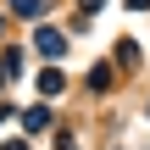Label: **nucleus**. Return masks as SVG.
<instances>
[{
    "mask_svg": "<svg viewBox=\"0 0 150 150\" xmlns=\"http://www.w3.org/2000/svg\"><path fill=\"white\" fill-rule=\"evenodd\" d=\"M17 67H22V56H17V50H6V56H0V83H6V78H17Z\"/></svg>",
    "mask_w": 150,
    "mask_h": 150,
    "instance_id": "f03ea898",
    "label": "nucleus"
},
{
    "mask_svg": "<svg viewBox=\"0 0 150 150\" xmlns=\"http://www.w3.org/2000/svg\"><path fill=\"white\" fill-rule=\"evenodd\" d=\"M117 61H122V67H134V61H139V45H134V39H128V45H117Z\"/></svg>",
    "mask_w": 150,
    "mask_h": 150,
    "instance_id": "7ed1b4c3",
    "label": "nucleus"
},
{
    "mask_svg": "<svg viewBox=\"0 0 150 150\" xmlns=\"http://www.w3.org/2000/svg\"><path fill=\"white\" fill-rule=\"evenodd\" d=\"M22 122H28V128H33V134H39V128H45V122H50V111H45V106H33V111H28V117H22Z\"/></svg>",
    "mask_w": 150,
    "mask_h": 150,
    "instance_id": "39448f33",
    "label": "nucleus"
},
{
    "mask_svg": "<svg viewBox=\"0 0 150 150\" xmlns=\"http://www.w3.org/2000/svg\"><path fill=\"white\" fill-rule=\"evenodd\" d=\"M39 50H45V56H61V50H67V39H61L56 28H39Z\"/></svg>",
    "mask_w": 150,
    "mask_h": 150,
    "instance_id": "f257e3e1",
    "label": "nucleus"
},
{
    "mask_svg": "<svg viewBox=\"0 0 150 150\" xmlns=\"http://www.w3.org/2000/svg\"><path fill=\"white\" fill-rule=\"evenodd\" d=\"M11 11H22V17H39V11H45V0H11Z\"/></svg>",
    "mask_w": 150,
    "mask_h": 150,
    "instance_id": "423d86ee",
    "label": "nucleus"
},
{
    "mask_svg": "<svg viewBox=\"0 0 150 150\" xmlns=\"http://www.w3.org/2000/svg\"><path fill=\"white\" fill-rule=\"evenodd\" d=\"M39 89H45V95H61V72H56V67H50V72H45V78H39Z\"/></svg>",
    "mask_w": 150,
    "mask_h": 150,
    "instance_id": "20e7f679",
    "label": "nucleus"
},
{
    "mask_svg": "<svg viewBox=\"0 0 150 150\" xmlns=\"http://www.w3.org/2000/svg\"><path fill=\"white\" fill-rule=\"evenodd\" d=\"M6 150H28V145H22V139H11V145H6Z\"/></svg>",
    "mask_w": 150,
    "mask_h": 150,
    "instance_id": "0eeeda50",
    "label": "nucleus"
}]
</instances>
